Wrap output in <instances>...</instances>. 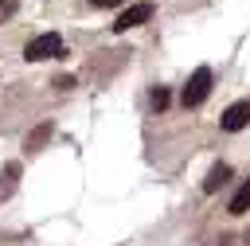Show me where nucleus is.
Here are the masks:
<instances>
[{"label": "nucleus", "mask_w": 250, "mask_h": 246, "mask_svg": "<svg viewBox=\"0 0 250 246\" xmlns=\"http://www.w3.org/2000/svg\"><path fill=\"white\" fill-rule=\"evenodd\" d=\"M16 176H20V164H16V160H8V164H4V180H0V199H8V195H12Z\"/></svg>", "instance_id": "obj_8"}, {"label": "nucleus", "mask_w": 250, "mask_h": 246, "mask_svg": "<svg viewBox=\"0 0 250 246\" xmlns=\"http://www.w3.org/2000/svg\"><path fill=\"white\" fill-rule=\"evenodd\" d=\"M51 86H55V90H74V74H55Z\"/></svg>", "instance_id": "obj_9"}, {"label": "nucleus", "mask_w": 250, "mask_h": 246, "mask_svg": "<svg viewBox=\"0 0 250 246\" xmlns=\"http://www.w3.org/2000/svg\"><path fill=\"white\" fill-rule=\"evenodd\" d=\"M211 94V66H199L191 78H188V86H184V94H180V102L188 105V109H195V105H203V98Z\"/></svg>", "instance_id": "obj_2"}, {"label": "nucleus", "mask_w": 250, "mask_h": 246, "mask_svg": "<svg viewBox=\"0 0 250 246\" xmlns=\"http://www.w3.org/2000/svg\"><path fill=\"white\" fill-rule=\"evenodd\" d=\"M90 4H94V8H121L125 0H90Z\"/></svg>", "instance_id": "obj_12"}, {"label": "nucleus", "mask_w": 250, "mask_h": 246, "mask_svg": "<svg viewBox=\"0 0 250 246\" xmlns=\"http://www.w3.org/2000/svg\"><path fill=\"white\" fill-rule=\"evenodd\" d=\"M219 125H223L227 133L246 129V125H250V102H234V105H227V113L219 117Z\"/></svg>", "instance_id": "obj_4"}, {"label": "nucleus", "mask_w": 250, "mask_h": 246, "mask_svg": "<svg viewBox=\"0 0 250 246\" xmlns=\"http://www.w3.org/2000/svg\"><path fill=\"white\" fill-rule=\"evenodd\" d=\"M246 242H250V234H246Z\"/></svg>", "instance_id": "obj_13"}, {"label": "nucleus", "mask_w": 250, "mask_h": 246, "mask_svg": "<svg viewBox=\"0 0 250 246\" xmlns=\"http://www.w3.org/2000/svg\"><path fill=\"white\" fill-rule=\"evenodd\" d=\"M168 102H172V98H168V90H164V86H156V90H152V105H156V109H168Z\"/></svg>", "instance_id": "obj_10"}, {"label": "nucleus", "mask_w": 250, "mask_h": 246, "mask_svg": "<svg viewBox=\"0 0 250 246\" xmlns=\"http://www.w3.org/2000/svg\"><path fill=\"white\" fill-rule=\"evenodd\" d=\"M148 20H152V4H148V0H137V4L121 8V16L113 20V31H129V27H141V23H148Z\"/></svg>", "instance_id": "obj_3"}, {"label": "nucleus", "mask_w": 250, "mask_h": 246, "mask_svg": "<svg viewBox=\"0 0 250 246\" xmlns=\"http://www.w3.org/2000/svg\"><path fill=\"white\" fill-rule=\"evenodd\" d=\"M227 211H230V215H246V211H250V180L234 191V199H230V207H227Z\"/></svg>", "instance_id": "obj_7"}, {"label": "nucleus", "mask_w": 250, "mask_h": 246, "mask_svg": "<svg viewBox=\"0 0 250 246\" xmlns=\"http://www.w3.org/2000/svg\"><path fill=\"white\" fill-rule=\"evenodd\" d=\"M16 8H20V0H0V20H8Z\"/></svg>", "instance_id": "obj_11"}, {"label": "nucleus", "mask_w": 250, "mask_h": 246, "mask_svg": "<svg viewBox=\"0 0 250 246\" xmlns=\"http://www.w3.org/2000/svg\"><path fill=\"white\" fill-rule=\"evenodd\" d=\"M55 55H66L59 31H43V35H35V39L23 47V59H27V62H43V59H55Z\"/></svg>", "instance_id": "obj_1"}, {"label": "nucleus", "mask_w": 250, "mask_h": 246, "mask_svg": "<svg viewBox=\"0 0 250 246\" xmlns=\"http://www.w3.org/2000/svg\"><path fill=\"white\" fill-rule=\"evenodd\" d=\"M227 180H230V164H215V168L207 172V180H203V191L211 195V191H219Z\"/></svg>", "instance_id": "obj_6"}, {"label": "nucleus", "mask_w": 250, "mask_h": 246, "mask_svg": "<svg viewBox=\"0 0 250 246\" xmlns=\"http://www.w3.org/2000/svg\"><path fill=\"white\" fill-rule=\"evenodd\" d=\"M51 133H55V125H51V121H39V125H35V129H31V133L23 137V148H27V152L43 148V144L51 141Z\"/></svg>", "instance_id": "obj_5"}]
</instances>
